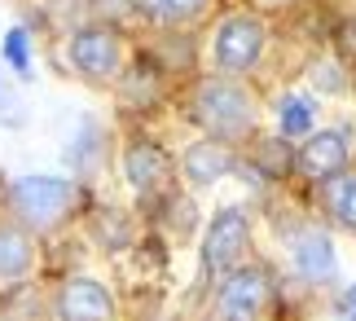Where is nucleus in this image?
<instances>
[{
    "instance_id": "nucleus-1",
    "label": "nucleus",
    "mask_w": 356,
    "mask_h": 321,
    "mask_svg": "<svg viewBox=\"0 0 356 321\" xmlns=\"http://www.w3.org/2000/svg\"><path fill=\"white\" fill-rule=\"evenodd\" d=\"M75 203H79L75 180L53 176V172H31V176H18V180L5 185L9 216L31 233H53L58 225H66L71 212H75Z\"/></svg>"
},
{
    "instance_id": "nucleus-2",
    "label": "nucleus",
    "mask_w": 356,
    "mask_h": 321,
    "mask_svg": "<svg viewBox=\"0 0 356 321\" xmlns=\"http://www.w3.org/2000/svg\"><path fill=\"white\" fill-rule=\"evenodd\" d=\"M189 115H194V123L202 132L216 136V141H225V146L246 141L251 128H255V102L234 75L202 79L194 88V97H189Z\"/></svg>"
},
{
    "instance_id": "nucleus-5",
    "label": "nucleus",
    "mask_w": 356,
    "mask_h": 321,
    "mask_svg": "<svg viewBox=\"0 0 356 321\" xmlns=\"http://www.w3.org/2000/svg\"><path fill=\"white\" fill-rule=\"evenodd\" d=\"M246 246H251V220H246L242 207H220V212L211 216L207 233H202V269L211 277H225L234 273Z\"/></svg>"
},
{
    "instance_id": "nucleus-4",
    "label": "nucleus",
    "mask_w": 356,
    "mask_h": 321,
    "mask_svg": "<svg viewBox=\"0 0 356 321\" xmlns=\"http://www.w3.org/2000/svg\"><path fill=\"white\" fill-rule=\"evenodd\" d=\"M268 269L259 264H238L234 273H225V282L216 286L211 299V321H259L268 304Z\"/></svg>"
},
{
    "instance_id": "nucleus-8",
    "label": "nucleus",
    "mask_w": 356,
    "mask_h": 321,
    "mask_svg": "<svg viewBox=\"0 0 356 321\" xmlns=\"http://www.w3.org/2000/svg\"><path fill=\"white\" fill-rule=\"evenodd\" d=\"M53 313H58V321H115V295L97 277L75 273L58 286Z\"/></svg>"
},
{
    "instance_id": "nucleus-20",
    "label": "nucleus",
    "mask_w": 356,
    "mask_h": 321,
    "mask_svg": "<svg viewBox=\"0 0 356 321\" xmlns=\"http://www.w3.org/2000/svg\"><path fill=\"white\" fill-rule=\"evenodd\" d=\"M0 123H13V128L22 123V110L13 102V93H5V84H0Z\"/></svg>"
},
{
    "instance_id": "nucleus-3",
    "label": "nucleus",
    "mask_w": 356,
    "mask_h": 321,
    "mask_svg": "<svg viewBox=\"0 0 356 321\" xmlns=\"http://www.w3.org/2000/svg\"><path fill=\"white\" fill-rule=\"evenodd\" d=\"M66 62H71V71L79 79L111 84L123 66V40H119L115 26L88 22V26H79V31H71V40H66Z\"/></svg>"
},
{
    "instance_id": "nucleus-14",
    "label": "nucleus",
    "mask_w": 356,
    "mask_h": 321,
    "mask_svg": "<svg viewBox=\"0 0 356 321\" xmlns=\"http://www.w3.org/2000/svg\"><path fill=\"white\" fill-rule=\"evenodd\" d=\"M325 212L334 216V225L356 233V172H339L325 180Z\"/></svg>"
},
{
    "instance_id": "nucleus-21",
    "label": "nucleus",
    "mask_w": 356,
    "mask_h": 321,
    "mask_svg": "<svg viewBox=\"0 0 356 321\" xmlns=\"http://www.w3.org/2000/svg\"><path fill=\"white\" fill-rule=\"evenodd\" d=\"M264 5H286V0H264Z\"/></svg>"
},
{
    "instance_id": "nucleus-19",
    "label": "nucleus",
    "mask_w": 356,
    "mask_h": 321,
    "mask_svg": "<svg viewBox=\"0 0 356 321\" xmlns=\"http://www.w3.org/2000/svg\"><path fill=\"white\" fill-rule=\"evenodd\" d=\"M334 317H339V321H356V286H343V290H339Z\"/></svg>"
},
{
    "instance_id": "nucleus-12",
    "label": "nucleus",
    "mask_w": 356,
    "mask_h": 321,
    "mask_svg": "<svg viewBox=\"0 0 356 321\" xmlns=\"http://www.w3.org/2000/svg\"><path fill=\"white\" fill-rule=\"evenodd\" d=\"M291 260L304 277H330L334 273V242L321 229H299L291 238Z\"/></svg>"
},
{
    "instance_id": "nucleus-17",
    "label": "nucleus",
    "mask_w": 356,
    "mask_h": 321,
    "mask_svg": "<svg viewBox=\"0 0 356 321\" xmlns=\"http://www.w3.org/2000/svg\"><path fill=\"white\" fill-rule=\"evenodd\" d=\"M97 229H102V242L111 246V251L128 246V238H132V225H128V216H123V212H102L97 216Z\"/></svg>"
},
{
    "instance_id": "nucleus-18",
    "label": "nucleus",
    "mask_w": 356,
    "mask_h": 321,
    "mask_svg": "<svg viewBox=\"0 0 356 321\" xmlns=\"http://www.w3.org/2000/svg\"><path fill=\"white\" fill-rule=\"evenodd\" d=\"M312 84H317V88H325V93H343V71H339L334 62H317Z\"/></svg>"
},
{
    "instance_id": "nucleus-6",
    "label": "nucleus",
    "mask_w": 356,
    "mask_h": 321,
    "mask_svg": "<svg viewBox=\"0 0 356 321\" xmlns=\"http://www.w3.org/2000/svg\"><path fill=\"white\" fill-rule=\"evenodd\" d=\"M123 180L136 198H159L172 185V155L149 136H132L123 146Z\"/></svg>"
},
{
    "instance_id": "nucleus-16",
    "label": "nucleus",
    "mask_w": 356,
    "mask_h": 321,
    "mask_svg": "<svg viewBox=\"0 0 356 321\" xmlns=\"http://www.w3.org/2000/svg\"><path fill=\"white\" fill-rule=\"evenodd\" d=\"M5 62H9L22 79L31 75V36H26L22 26H13V31L5 36Z\"/></svg>"
},
{
    "instance_id": "nucleus-7",
    "label": "nucleus",
    "mask_w": 356,
    "mask_h": 321,
    "mask_svg": "<svg viewBox=\"0 0 356 321\" xmlns=\"http://www.w3.org/2000/svg\"><path fill=\"white\" fill-rule=\"evenodd\" d=\"M259 53H264V26H259L255 18L234 13V18H225L220 26H216L211 58H216V66H220L225 75L251 71V66L259 62Z\"/></svg>"
},
{
    "instance_id": "nucleus-15",
    "label": "nucleus",
    "mask_w": 356,
    "mask_h": 321,
    "mask_svg": "<svg viewBox=\"0 0 356 321\" xmlns=\"http://www.w3.org/2000/svg\"><path fill=\"white\" fill-rule=\"evenodd\" d=\"M312 119H317V106H312V97H304V93L282 97L277 123H282L286 136H308V132H312Z\"/></svg>"
},
{
    "instance_id": "nucleus-11",
    "label": "nucleus",
    "mask_w": 356,
    "mask_h": 321,
    "mask_svg": "<svg viewBox=\"0 0 356 321\" xmlns=\"http://www.w3.org/2000/svg\"><path fill=\"white\" fill-rule=\"evenodd\" d=\"M35 269V233L18 220L0 225V282H26Z\"/></svg>"
},
{
    "instance_id": "nucleus-13",
    "label": "nucleus",
    "mask_w": 356,
    "mask_h": 321,
    "mask_svg": "<svg viewBox=\"0 0 356 321\" xmlns=\"http://www.w3.org/2000/svg\"><path fill=\"white\" fill-rule=\"evenodd\" d=\"M207 5L211 0H136L141 18H149L154 26H185V22L202 18Z\"/></svg>"
},
{
    "instance_id": "nucleus-10",
    "label": "nucleus",
    "mask_w": 356,
    "mask_h": 321,
    "mask_svg": "<svg viewBox=\"0 0 356 321\" xmlns=\"http://www.w3.org/2000/svg\"><path fill=\"white\" fill-rule=\"evenodd\" d=\"M181 172L189 185H216V180H225L234 172V150L225 141H216V136H202L181 155Z\"/></svg>"
},
{
    "instance_id": "nucleus-9",
    "label": "nucleus",
    "mask_w": 356,
    "mask_h": 321,
    "mask_svg": "<svg viewBox=\"0 0 356 321\" xmlns=\"http://www.w3.org/2000/svg\"><path fill=\"white\" fill-rule=\"evenodd\" d=\"M295 167H299V176H308V180H330L339 176L348 167V136L343 132H312L304 136V146L295 150Z\"/></svg>"
}]
</instances>
